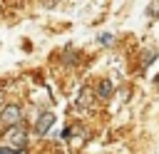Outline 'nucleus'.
<instances>
[{"label": "nucleus", "instance_id": "obj_1", "mask_svg": "<svg viewBox=\"0 0 159 154\" xmlns=\"http://www.w3.org/2000/svg\"><path fill=\"white\" fill-rule=\"evenodd\" d=\"M5 139H7V147L10 149H17V152L25 149V144H27V137H25V129L22 127H12Z\"/></svg>", "mask_w": 159, "mask_h": 154}, {"label": "nucleus", "instance_id": "obj_2", "mask_svg": "<svg viewBox=\"0 0 159 154\" xmlns=\"http://www.w3.org/2000/svg\"><path fill=\"white\" fill-rule=\"evenodd\" d=\"M0 119H2L5 124L15 127V124H20L22 112H20V107H17V104H5V107H2V112H0Z\"/></svg>", "mask_w": 159, "mask_h": 154}, {"label": "nucleus", "instance_id": "obj_3", "mask_svg": "<svg viewBox=\"0 0 159 154\" xmlns=\"http://www.w3.org/2000/svg\"><path fill=\"white\" fill-rule=\"evenodd\" d=\"M52 124H55V114H52V112H42V114L37 117V122H35V132H37V134H47Z\"/></svg>", "mask_w": 159, "mask_h": 154}, {"label": "nucleus", "instance_id": "obj_4", "mask_svg": "<svg viewBox=\"0 0 159 154\" xmlns=\"http://www.w3.org/2000/svg\"><path fill=\"white\" fill-rule=\"evenodd\" d=\"M112 89H114V87H112V82H109V79H102V82H99V97H109V94H112Z\"/></svg>", "mask_w": 159, "mask_h": 154}, {"label": "nucleus", "instance_id": "obj_5", "mask_svg": "<svg viewBox=\"0 0 159 154\" xmlns=\"http://www.w3.org/2000/svg\"><path fill=\"white\" fill-rule=\"evenodd\" d=\"M89 102H92V92H89V89H82V92H80V102H77V104L84 109V107H89Z\"/></svg>", "mask_w": 159, "mask_h": 154}, {"label": "nucleus", "instance_id": "obj_6", "mask_svg": "<svg viewBox=\"0 0 159 154\" xmlns=\"http://www.w3.org/2000/svg\"><path fill=\"white\" fill-rule=\"evenodd\" d=\"M99 42H102V45H112V42H114V37H112L109 32H102V35H99Z\"/></svg>", "mask_w": 159, "mask_h": 154}, {"label": "nucleus", "instance_id": "obj_7", "mask_svg": "<svg viewBox=\"0 0 159 154\" xmlns=\"http://www.w3.org/2000/svg\"><path fill=\"white\" fill-rule=\"evenodd\" d=\"M0 154H20V152H17V149H10V147H2Z\"/></svg>", "mask_w": 159, "mask_h": 154}, {"label": "nucleus", "instance_id": "obj_8", "mask_svg": "<svg viewBox=\"0 0 159 154\" xmlns=\"http://www.w3.org/2000/svg\"><path fill=\"white\" fill-rule=\"evenodd\" d=\"M157 82H159V77H157Z\"/></svg>", "mask_w": 159, "mask_h": 154}]
</instances>
